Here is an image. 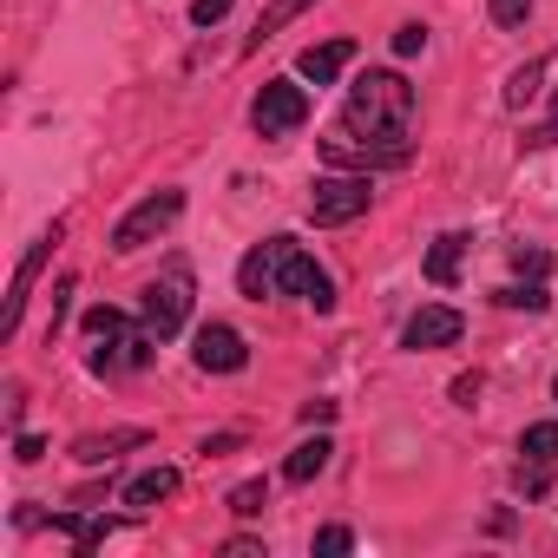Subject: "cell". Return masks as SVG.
<instances>
[{
	"label": "cell",
	"mask_w": 558,
	"mask_h": 558,
	"mask_svg": "<svg viewBox=\"0 0 558 558\" xmlns=\"http://www.w3.org/2000/svg\"><path fill=\"white\" fill-rule=\"evenodd\" d=\"M545 303H551V296H545V283H538V276H532V283H512V290H499V310H532V316H538Z\"/></svg>",
	"instance_id": "cell-21"
},
{
	"label": "cell",
	"mask_w": 558,
	"mask_h": 558,
	"mask_svg": "<svg viewBox=\"0 0 558 558\" xmlns=\"http://www.w3.org/2000/svg\"><path fill=\"white\" fill-rule=\"evenodd\" d=\"M303 119H310V93H303L296 80H269V86L256 93V106H250L256 138H283V132H296Z\"/></svg>",
	"instance_id": "cell-5"
},
{
	"label": "cell",
	"mask_w": 558,
	"mask_h": 558,
	"mask_svg": "<svg viewBox=\"0 0 558 558\" xmlns=\"http://www.w3.org/2000/svg\"><path fill=\"white\" fill-rule=\"evenodd\" d=\"M519 453L551 466V460H558V421H538V427H525V434H519Z\"/></svg>",
	"instance_id": "cell-19"
},
{
	"label": "cell",
	"mask_w": 558,
	"mask_h": 558,
	"mask_svg": "<svg viewBox=\"0 0 558 558\" xmlns=\"http://www.w3.org/2000/svg\"><path fill=\"white\" fill-rule=\"evenodd\" d=\"M551 401H558V381H551Z\"/></svg>",
	"instance_id": "cell-35"
},
{
	"label": "cell",
	"mask_w": 558,
	"mask_h": 558,
	"mask_svg": "<svg viewBox=\"0 0 558 558\" xmlns=\"http://www.w3.org/2000/svg\"><path fill=\"white\" fill-rule=\"evenodd\" d=\"M223 14H230V0H191V21L197 27H217Z\"/></svg>",
	"instance_id": "cell-28"
},
{
	"label": "cell",
	"mask_w": 558,
	"mask_h": 558,
	"mask_svg": "<svg viewBox=\"0 0 558 558\" xmlns=\"http://www.w3.org/2000/svg\"><path fill=\"white\" fill-rule=\"evenodd\" d=\"M178 210H184V191H151L138 210H125V217L112 223V250H119V256L145 250L151 236H165V230L178 223Z\"/></svg>",
	"instance_id": "cell-4"
},
{
	"label": "cell",
	"mask_w": 558,
	"mask_h": 558,
	"mask_svg": "<svg viewBox=\"0 0 558 558\" xmlns=\"http://www.w3.org/2000/svg\"><path fill=\"white\" fill-rule=\"evenodd\" d=\"M138 316H145V329H151L158 342H171V336L184 329V316H191V269H184V263H171L158 283H145Z\"/></svg>",
	"instance_id": "cell-2"
},
{
	"label": "cell",
	"mask_w": 558,
	"mask_h": 558,
	"mask_svg": "<svg viewBox=\"0 0 558 558\" xmlns=\"http://www.w3.org/2000/svg\"><path fill=\"white\" fill-rule=\"evenodd\" d=\"M40 453H47V440H40V434H21V440H14V460H21V466H34Z\"/></svg>",
	"instance_id": "cell-29"
},
{
	"label": "cell",
	"mask_w": 558,
	"mask_h": 558,
	"mask_svg": "<svg viewBox=\"0 0 558 558\" xmlns=\"http://www.w3.org/2000/svg\"><path fill=\"white\" fill-rule=\"evenodd\" d=\"M303 8H316V0H269V8L256 14V27H250V53H256L263 40H276V34H283V27H290Z\"/></svg>",
	"instance_id": "cell-16"
},
{
	"label": "cell",
	"mask_w": 558,
	"mask_h": 558,
	"mask_svg": "<svg viewBox=\"0 0 558 558\" xmlns=\"http://www.w3.org/2000/svg\"><path fill=\"white\" fill-rule=\"evenodd\" d=\"M395 53H401V60H414V53H427V27H421V21H408V27H395Z\"/></svg>",
	"instance_id": "cell-25"
},
{
	"label": "cell",
	"mask_w": 558,
	"mask_h": 558,
	"mask_svg": "<svg viewBox=\"0 0 558 558\" xmlns=\"http://www.w3.org/2000/svg\"><path fill=\"white\" fill-rule=\"evenodd\" d=\"M269 506V480H243V486H230V512L236 519H256Z\"/></svg>",
	"instance_id": "cell-20"
},
{
	"label": "cell",
	"mask_w": 558,
	"mask_h": 558,
	"mask_svg": "<svg viewBox=\"0 0 558 558\" xmlns=\"http://www.w3.org/2000/svg\"><path fill=\"white\" fill-rule=\"evenodd\" d=\"M329 460H336V440H329V434H316V440H303V447L283 460V480H290V486H310Z\"/></svg>",
	"instance_id": "cell-14"
},
{
	"label": "cell",
	"mask_w": 558,
	"mask_h": 558,
	"mask_svg": "<svg viewBox=\"0 0 558 558\" xmlns=\"http://www.w3.org/2000/svg\"><path fill=\"white\" fill-rule=\"evenodd\" d=\"M512 269H519V276H545V269H551V250H538V243H512Z\"/></svg>",
	"instance_id": "cell-23"
},
{
	"label": "cell",
	"mask_w": 558,
	"mask_h": 558,
	"mask_svg": "<svg viewBox=\"0 0 558 558\" xmlns=\"http://www.w3.org/2000/svg\"><path fill=\"white\" fill-rule=\"evenodd\" d=\"M545 73H551L545 60H525V66H519L512 80H506V106H512V112H525V106L538 99V86H545Z\"/></svg>",
	"instance_id": "cell-18"
},
{
	"label": "cell",
	"mask_w": 558,
	"mask_h": 558,
	"mask_svg": "<svg viewBox=\"0 0 558 558\" xmlns=\"http://www.w3.org/2000/svg\"><path fill=\"white\" fill-rule=\"evenodd\" d=\"M125 329H132V323H125V316H119L112 303H99V310H86V336H93V342H112V336H125Z\"/></svg>",
	"instance_id": "cell-22"
},
{
	"label": "cell",
	"mask_w": 558,
	"mask_h": 558,
	"mask_svg": "<svg viewBox=\"0 0 558 558\" xmlns=\"http://www.w3.org/2000/svg\"><path fill=\"white\" fill-rule=\"evenodd\" d=\"M191 362H197L204 375H236V368L250 362V349H243V336H236L230 323H204V329H197V349H191Z\"/></svg>",
	"instance_id": "cell-7"
},
{
	"label": "cell",
	"mask_w": 558,
	"mask_h": 558,
	"mask_svg": "<svg viewBox=\"0 0 558 558\" xmlns=\"http://www.w3.org/2000/svg\"><path fill=\"white\" fill-rule=\"evenodd\" d=\"M178 493V466H151V473H138V480H125L119 486V506H132V512H151L158 499H171Z\"/></svg>",
	"instance_id": "cell-13"
},
{
	"label": "cell",
	"mask_w": 558,
	"mask_h": 558,
	"mask_svg": "<svg viewBox=\"0 0 558 558\" xmlns=\"http://www.w3.org/2000/svg\"><path fill=\"white\" fill-rule=\"evenodd\" d=\"M349 545H355V532H349V525H323V532H316V558H342Z\"/></svg>",
	"instance_id": "cell-24"
},
{
	"label": "cell",
	"mask_w": 558,
	"mask_h": 558,
	"mask_svg": "<svg viewBox=\"0 0 558 558\" xmlns=\"http://www.w3.org/2000/svg\"><path fill=\"white\" fill-rule=\"evenodd\" d=\"M532 0H493V27H525Z\"/></svg>",
	"instance_id": "cell-26"
},
{
	"label": "cell",
	"mask_w": 558,
	"mask_h": 558,
	"mask_svg": "<svg viewBox=\"0 0 558 558\" xmlns=\"http://www.w3.org/2000/svg\"><path fill=\"white\" fill-rule=\"evenodd\" d=\"M466 243H473V236H460V230L434 236V250H427V283H434V290H447L453 276H460V256H466Z\"/></svg>",
	"instance_id": "cell-15"
},
{
	"label": "cell",
	"mask_w": 558,
	"mask_h": 558,
	"mask_svg": "<svg viewBox=\"0 0 558 558\" xmlns=\"http://www.w3.org/2000/svg\"><path fill=\"white\" fill-rule=\"evenodd\" d=\"M303 421H310V427H323V421H336V401H303Z\"/></svg>",
	"instance_id": "cell-30"
},
{
	"label": "cell",
	"mask_w": 558,
	"mask_h": 558,
	"mask_svg": "<svg viewBox=\"0 0 558 558\" xmlns=\"http://www.w3.org/2000/svg\"><path fill=\"white\" fill-rule=\"evenodd\" d=\"M60 243V223L47 230V236H34V250L21 256V269H14V290H8V316H0V336H21V310H27V296H34V276H40V263H47V250Z\"/></svg>",
	"instance_id": "cell-8"
},
{
	"label": "cell",
	"mask_w": 558,
	"mask_h": 558,
	"mask_svg": "<svg viewBox=\"0 0 558 558\" xmlns=\"http://www.w3.org/2000/svg\"><path fill=\"white\" fill-rule=\"evenodd\" d=\"M66 310H73V276H60V283H53V323H47V336L66 323Z\"/></svg>",
	"instance_id": "cell-27"
},
{
	"label": "cell",
	"mask_w": 558,
	"mask_h": 558,
	"mask_svg": "<svg viewBox=\"0 0 558 558\" xmlns=\"http://www.w3.org/2000/svg\"><path fill=\"white\" fill-rule=\"evenodd\" d=\"M525 145H558V99H551V119H545V125H538Z\"/></svg>",
	"instance_id": "cell-32"
},
{
	"label": "cell",
	"mask_w": 558,
	"mask_h": 558,
	"mask_svg": "<svg viewBox=\"0 0 558 558\" xmlns=\"http://www.w3.org/2000/svg\"><path fill=\"white\" fill-rule=\"evenodd\" d=\"M53 525H60V532H66V538L80 545V551H93V545H106V532H112V525H106L99 512H53Z\"/></svg>",
	"instance_id": "cell-17"
},
{
	"label": "cell",
	"mask_w": 558,
	"mask_h": 558,
	"mask_svg": "<svg viewBox=\"0 0 558 558\" xmlns=\"http://www.w3.org/2000/svg\"><path fill=\"white\" fill-rule=\"evenodd\" d=\"M236 447H243V434H217V440H204L210 460H223V453H236Z\"/></svg>",
	"instance_id": "cell-31"
},
{
	"label": "cell",
	"mask_w": 558,
	"mask_h": 558,
	"mask_svg": "<svg viewBox=\"0 0 558 558\" xmlns=\"http://www.w3.org/2000/svg\"><path fill=\"white\" fill-rule=\"evenodd\" d=\"M349 60H355V40L342 34V40H323V47H303V60H296V73H303L310 86H336Z\"/></svg>",
	"instance_id": "cell-10"
},
{
	"label": "cell",
	"mask_w": 558,
	"mask_h": 558,
	"mask_svg": "<svg viewBox=\"0 0 558 558\" xmlns=\"http://www.w3.org/2000/svg\"><path fill=\"white\" fill-rule=\"evenodd\" d=\"M276 243V296H303L316 316L336 310V283H329V269L296 243V236H269Z\"/></svg>",
	"instance_id": "cell-1"
},
{
	"label": "cell",
	"mask_w": 558,
	"mask_h": 558,
	"mask_svg": "<svg viewBox=\"0 0 558 558\" xmlns=\"http://www.w3.org/2000/svg\"><path fill=\"white\" fill-rule=\"evenodd\" d=\"M466 336V316L460 310H447V303H421L414 316H408V329H401V349H453Z\"/></svg>",
	"instance_id": "cell-6"
},
{
	"label": "cell",
	"mask_w": 558,
	"mask_h": 558,
	"mask_svg": "<svg viewBox=\"0 0 558 558\" xmlns=\"http://www.w3.org/2000/svg\"><path fill=\"white\" fill-rule=\"evenodd\" d=\"M473 395H480V375H460V381H453V401L473 408Z\"/></svg>",
	"instance_id": "cell-33"
},
{
	"label": "cell",
	"mask_w": 558,
	"mask_h": 558,
	"mask_svg": "<svg viewBox=\"0 0 558 558\" xmlns=\"http://www.w3.org/2000/svg\"><path fill=\"white\" fill-rule=\"evenodd\" d=\"M368 204H375L368 171H336V178H316V191H310V217L316 223H355Z\"/></svg>",
	"instance_id": "cell-3"
},
{
	"label": "cell",
	"mask_w": 558,
	"mask_h": 558,
	"mask_svg": "<svg viewBox=\"0 0 558 558\" xmlns=\"http://www.w3.org/2000/svg\"><path fill=\"white\" fill-rule=\"evenodd\" d=\"M223 558H263V545H256V538H230Z\"/></svg>",
	"instance_id": "cell-34"
},
{
	"label": "cell",
	"mask_w": 558,
	"mask_h": 558,
	"mask_svg": "<svg viewBox=\"0 0 558 558\" xmlns=\"http://www.w3.org/2000/svg\"><path fill=\"white\" fill-rule=\"evenodd\" d=\"M132 447H145V427H112V434H80V440H73V460H80V466H106V460H119V453H132Z\"/></svg>",
	"instance_id": "cell-11"
},
{
	"label": "cell",
	"mask_w": 558,
	"mask_h": 558,
	"mask_svg": "<svg viewBox=\"0 0 558 558\" xmlns=\"http://www.w3.org/2000/svg\"><path fill=\"white\" fill-rule=\"evenodd\" d=\"M151 329L138 336V329H125V336H112V342H99L93 349V375H132V368H145L151 362Z\"/></svg>",
	"instance_id": "cell-9"
},
{
	"label": "cell",
	"mask_w": 558,
	"mask_h": 558,
	"mask_svg": "<svg viewBox=\"0 0 558 558\" xmlns=\"http://www.w3.org/2000/svg\"><path fill=\"white\" fill-rule=\"evenodd\" d=\"M236 290L250 296V303H263V296H276V243H256L243 263H236Z\"/></svg>",
	"instance_id": "cell-12"
}]
</instances>
